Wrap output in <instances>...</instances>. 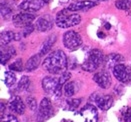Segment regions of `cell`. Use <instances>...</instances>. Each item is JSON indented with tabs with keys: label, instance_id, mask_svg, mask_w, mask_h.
Wrapping results in <instances>:
<instances>
[{
	"label": "cell",
	"instance_id": "9c48e42d",
	"mask_svg": "<svg viewBox=\"0 0 131 122\" xmlns=\"http://www.w3.org/2000/svg\"><path fill=\"white\" fill-rule=\"evenodd\" d=\"M45 2L43 0H23L21 4L19 5V9L23 10L24 12H36L40 10L44 6Z\"/></svg>",
	"mask_w": 131,
	"mask_h": 122
},
{
	"label": "cell",
	"instance_id": "8fae6325",
	"mask_svg": "<svg viewBox=\"0 0 131 122\" xmlns=\"http://www.w3.org/2000/svg\"><path fill=\"white\" fill-rule=\"evenodd\" d=\"M96 5V2L91 1V0H81V1H76L71 3L68 6V10L69 11H79V10H83V9H89L92 8Z\"/></svg>",
	"mask_w": 131,
	"mask_h": 122
},
{
	"label": "cell",
	"instance_id": "484cf974",
	"mask_svg": "<svg viewBox=\"0 0 131 122\" xmlns=\"http://www.w3.org/2000/svg\"><path fill=\"white\" fill-rule=\"evenodd\" d=\"M115 6L120 10H128L131 7V2L130 0H118L115 3Z\"/></svg>",
	"mask_w": 131,
	"mask_h": 122
},
{
	"label": "cell",
	"instance_id": "83f0119b",
	"mask_svg": "<svg viewBox=\"0 0 131 122\" xmlns=\"http://www.w3.org/2000/svg\"><path fill=\"white\" fill-rule=\"evenodd\" d=\"M80 103H81V99H78V98H72V99L67 101V104L69 106V109H71V110L76 109L77 107L79 106Z\"/></svg>",
	"mask_w": 131,
	"mask_h": 122
},
{
	"label": "cell",
	"instance_id": "6da1fadb",
	"mask_svg": "<svg viewBox=\"0 0 131 122\" xmlns=\"http://www.w3.org/2000/svg\"><path fill=\"white\" fill-rule=\"evenodd\" d=\"M42 66L51 74H63L68 66L67 56L61 50L53 51L44 59Z\"/></svg>",
	"mask_w": 131,
	"mask_h": 122
},
{
	"label": "cell",
	"instance_id": "52a82bcc",
	"mask_svg": "<svg viewBox=\"0 0 131 122\" xmlns=\"http://www.w3.org/2000/svg\"><path fill=\"white\" fill-rule=\"evenodd\" d=\"M35 19V15L29 12H21L12 17V21L15 27H21L24 28L27 25L31 24L32 21Z\"/></svg>",
	"mask_w": 131,
	"mask_h": 122
},
{
	"label": "cell",
	"instance_id": "30bf717a",
	"mask_svg": "<svg viewBox=\"0 0 131 122\" xmlns=\"http://www.w3.org/2000/svg\"><path fill=\"white\" fill-rule=\"evenodd\" d=\"M113 75L119 82L126 83L130 79V70L126 65L120 63L113 68Z\"/></svg>",
	"mask_w": 131,
	"mask_h": 122
},
{
	"label": "cell",
	"instance_id": "4316f807",
	"mask_svg": "<svg viewBox=\"0 0 131 122\" xmlns=\"http://www.w3.org/2000/svg\"><path fill=\"white\" fill-rule=\"evenodd\" d=\"M9 69H10L11 71H14V72H20V71H22L23 70V64H22L21 59H17L12 64H10L9 65Z\"/></svg>",
	"mask_w": 131,
	"mask_h": 122
},
{
	"label": "cell",
	"instance_id": "f546056e",
	"mask_svg": "<svg viewBox=\"0 0 131 122\" xmlns=\"http://www.w3.org/2000/svg\"><path fill=\"white\" fill-rule=\"evenodd\" d=\"M71 78V74L69 73V72H64L63 74H61V76L59 77V83H60V85L63 87L64 86V84L67 83V81L69 80Z\"/></svg>",
	"mask_w": 131,
	"mask_h": 122
},
{
	"label": "cell",
	"instance_id": "f1b7e54d",
	"mask_svg": "<svg viewBox=\"0 0 131 122\" xmlns=\"http://www.w3.org/2000/svg\"><path fill=\"white\" fill-rule=\"evenodd\" d=\"M26 104H27V106L29 107V109L32 111H35L36 110V108H37V101L36 99L34 98V97H28L27 99H26Z\"/></svg>",
	"mask_w": 131,
	"mask_h": 122
},
{
	"label": "cell",
	"instance_id": "836d02e7",
	"mask_svg": "<svg viewBox=\"0 0 131 122\" xmlns=\"http://www.w3.org/2000/svg\"><path fill=\"white\" fill-rule=\"evenodd\" d=\"M106 28H107V29H109L110 28V26L108 25V23H107V25H106Z\"/></svg>",
	"mask_w": 131,
	"mask_h": 122
},
{
	"label": "cell",
	"instance_id": "2e32d148",
	"mask_svg": "<svg viewBox=\"0 0 131 122\" xmlns=\"http://www.w3.org/2000/svg\"><path fill=\"white\" fill-rule=\"evenodd\" d=\"M35 28L40 32H46L52 28V22H51L50 18L41 17L35 23Z\"/></svg>",
	"mask_w": 131,
	"mask_h": 122
},
{
	"label": "cell",
	"instance_id": "277c9868",
	"mask_svg": "<svg viewBox=\"0 0 131 122\" xmlns=\"http://www.w3.org/2000/svg\"><path fill=\"white\" fill-rule=\"evenodd\" d=\"M63 44L69 50H76L82 44V38L76 31H67L63 35Z\"/></svg>",
	"mask_w": 131,
	"mask_h": 122
},
{
	"label": "cell",
	"instance_id": "7402d4cb",
	"mask_svg": "<svg viewBox=\"0 0 131 122\" xmlns=\"http://www.w3.org/2000/svg\"><path fill=\"white\" fill-rule=\"evenodd\" d=\"M81 68H82L84 71H87V72H94V71H96V69H97L98 67L96 66L91 60H89L87 58V59L81 64Z\"/></svg>",
	"mask_w": 131,
	"mask_h": 122
},
{
	"label": "cell",
	"instance_id": "4fadbf2b",
	"mask_svg": "<svg viewBox=\"0 0 131 122\" xmlns=\"http://www.w3.org/2000/svg\"><path fill=\"white\" fill-rule=\"evenodd\" d=\"M124 58L123 56L120 55V54H117V53H112V54H109L105 57V65L107 68L109 69H113L114 67L118 64H120L123 62Z\"/></svg>",
	"mask_w": 131,
	"mask_h": 122
},
{
	"label": "cell",
	"instance_id": "44dd1931",
	"mask_svg": "<svg viewBox=\"0 0 131 122\" xmlns=\"http://www.w3.org/2000/svg\"><path fill=\"white\" fill-rule=\"evenodd\" d=\"M63 92L67 97H72L75 93V85L73 82H67L64 87H63Z\"/></svg>",
	"mask_w": 131,
	"mask_h": 122
},
{
	"label": "cell",
	"instance_id": "1f68e13d",
	"mask_svg": "<svg viewBox=\"0 0 131 122\" xmlns=\"http://www.w3.org/2000/svg\"><path fill=\"white\" fill-rule=\"evenodd\" d=\"M33 30H34V26H33V24H29V25H27L26 27H24L23 28V33H22V36H24V37H26V36H28L29 34H31L33 32Z\"/></svg>",
	"mask_w": 131,
	"mask_h": 122
},
{
	"label": "cell",
	"instance_id": "e0dca14e",
	"mask_svg": "<svg viewBox=\"0 0 131 122\" xmlns=\"http://www.w3.org/2000/svg\"><path fill=\"white\" fill-rule=\"evenodd\" d=\"M15 54H16V51H15L14 47H12V46L2 47L1 48V63H2V65H5L8 62V60Z\"/></svg>",
	"mask_w": 131,
	"mask_h": 122
},
{
	"label": "cell",
	"instance_id": "ba28073f",
	"mask_svg": "<svg viewBox=\"0 0 131 122\" xmlns=\"http://www.w3.org/2000/svg\"><path fill=\"white\" fill-rule=\"evenodd\" d=\"M80 115L83 118V122H97L98 119L97 109L92 104H86L80 111Z\"/></svg>",
	"mask_w": 131,
	"mask_h": 122
},
{
	"label": "cell",
	"instance_id": "4dcf8cb0",
	"mask_svg": "<svg viewBox=\"0 0 131 122\" xmlns=\"http://www.w3.org/2000/svg\"><path fill=\"white\" fill-rule=\"evenodd\" d=\"M1 122H18V119L14 115L7 114V115H2Z\"/></svg>",
	"mask_w": 131,
	"mask_h": 122
},
{
	"label": "cell",
	"instance_id": "3957f363",
	"mask_svg": "<svg viewBox=\"0 0 131 122\" xmlns=\"http://www.w3.org/2000/svg\"><path fill=\"white\" fill-rule=\"evenodd\" d=\"M42 87L45 93L49 95H53L56 98L61 96L62 86L59 83V78H54L52 76H46L42 80Z\"/></svg>",
	"mask_w": 131,
	"mask_h": 122
},
{
	"label": "cell",
	"instance_id": "ffe728a7",
	"mask_svg": "<svg viewBox=\"0 0 131 122\" xmlns=\"http://www.w3.org/2000/svg\"><path fill=\"white\" fill-rule=\"evenodd\" d=\"M40 60H41V56L39 55H33L32 57H30L26 64H25V70L26 71H33L35 70L36 68H38L39 64H40Z\"/></svg>",
	"mask_w": 131,
	"mask_h": 122
},
{
	"label": "cell",
	"instance_id": "d4e9b609",
	"mask_svg": "<svg viewBox=\"0 0 131 122\" xmlns=\"http://www.w3.org/2000/svg\"><path fill=\"white\" fill-rule=\"evenodd\" d=\"M30 85V79L28 76H22L18 83V91H25Z\"/></svg>",
	"mask_w": 131,
	"mask_h": 122
},
{
	"label": "cell",
	"instance_id": "d6986e66",
	"mask_svg": "<svg viewBox=\"0 0 131 122\" xmlns=\"http://www.w3.org/2000/svg\"><path fill=\"white\" fill-rule=\"evenodd\" d=\"M56 41V36L55 35H50L45 41L43 42V44L40 47V51H39V55L44 56L48 53V51L51 49V47L53 46V44Z\"/></svg>",
	"mask_w": 131,
	"mask_h": 122
},
{
	"label": "cell",
	"instance_id": "5bb4252c",
	"mask_svg": "<svg viewBox=\"0 0 131 122\" xmlns=\"http://www.w3.org/2000/svg\"><path fill=\"white\" fill-rule=\"evenodd\" d=\"M9 109L15 112L16 114H23V112L25 110L24 102L19 96H15L9 103Z\"/></svg>",
	"mask_w": 131,
	"mask_h": 122
},
{
	"label": "cell",
	"instance_id": "603a6c76",
	"mask_svg": "<svg viewBox=\"0 0 131 122\" xmlns=\"http://www.w3.org/2000/svg\"><path fill=\"white\" fill-rule=\"evenodd\" d=\"M0 13H1V16L3 19H8L12 14V10L7 4L2 3L0 5Z\"/></svg>",
	"mask_w": 131,
	"mask_h": 122
},
{
	"label": "cell",
	"instance_id": "7a4b0ae2",
	"mask_svg": "<svg viewBox=\"0 0 131 122\" xmlns=\"http://www.w3.org/2000/svg\"><path fill=\"white\" fill-rule=\"evenodd\" d=\"M69 10L66 9L59 12L56 16V25L60 28H69L72 26H76L81 21V17L79 14L72 13L68 14Z\"/></svg>",
	"mask_w": 131,
	"mask_h": 122
},
{
	"label": "cell",
	"instance_id": "e575fe53",
	"mask_svg": "<svg viewBox=\"0 0 131 122\" xmlns=\"http://www.w3.org/2000/svg\"><path fill=\"white\" fill-rule=\"evenodd\" d=\"M44 2H45V3H47V2H48V1H49V0H43Z\"/></svg>",
	"mask_w": 131,
	"mask_h": 122
},
{
	"label": "cell",
	"instance_id": "8992f818",
	"mask_svg": "<svg viewBox=\"0 0 131 122\" xmlns=\"http://www.w3.org/2000/svg\"><path fill=\"white\" fill-rule=\"evenodd\" d=\"M91 101L99 107L101 110L106 111L108 110L110 107L113 105V98L110 95H101L98 93H95L91 96Z\"/></svg>",
	"mask_w": 131,
	"mask_h": 122
},
{
	"label": "cell",
	"instance_id": "9a60e30c",
	"mask_svg": "<svg viewBox=\"0 0 131 122\" xmlns=\"http://www.w3.org/2000/svg\"><path fill=\"white\" fill-rule=\"evenodd\" d=\"M88 59L91 60L97 67L101 66V64H103V62L105 61V57L103 55L102 51H100L98 49H92L89 52Z\"/></svg>",
	"mask_w": 131,
	"mask_h": 122
},
{
	"label": "cell",
	"instance_id": "cb8c5ba5",
	"mask_svg": "<svg viewBox=\"0 0 131 122\" xmlns=\"http://www.w3.org/2000/svg\"><path fill=\"white\" fill-rule=\"evenodd\" d=\"M4 81H5V84L8 86V87H11L15 82H16V75L11 72V71H7L5 73V77H4Z\"/></svg>",
	"mask_w": 131,
	"mask_h": 122
},
{
	"label": "cell",
	"instance_id": "7c38bea8",
	"mask_svg": "<svg viewBox=\"0 0 131 122\" xmlns=\"http://www.w3.org/2000/svg\"><path fill=\"white\" fill-rule=\"evenodd\" d=\"M93 80L103 89L108 88L110 86V83H111L109 74L105 71L96 72V74H94V76H93Z\"/></svg>",
	"mask_w": 131,
	"mask_h": 122
},
{
	"label": "cell",
	"instance_id": "5b68a950",
	"mask_svg": "<svg viewBox=\"0 0 131 122\" xmlns=\"http://www.w3.org/2000/svg\"><path fill=\"white\" fill-rule=\"evenodd\" d=\"M53 114V108L51 101L48 98H43L40 102V106L38 109V113L36 116V120L38 122H43L51 117Z\"/></svg>",
	"mask_w": 131,
	"mask_h": 122
},
{
	"label": "cell",
	"instance_id": "ac0fdd59",
	"mask_svg": "<svg viewBox=\"0 0 131 122\" xmlns=\"http://www.w3.org/2000/svg\"><path fill=\"white\" fill-rule=\"evenodd\" d=\"M19 38H20L19 35L15 34L14 32H12V31H4V32H2L1 35H0V43H1L2 46L8 45L11 41H13L15 39L18 40Z\"/></svg>",
	"mask_w": 131,
	"mask_h": 122
},
{
	"label": "cell",
	"instance_id": "d6a6232c",
	"mask_svg": "<svg viewBox=\"0 0 131 122\" xmlns=\"http://www.w3.org/2000/svg\"><path fill=\"white\" fill-rule=\"evenodd\" d=\"M124 119L126 122H131V109L128 108L127 112L125 113V116H124Z\"/></svg>",
	"mask_w": 131,
	"mask_h": 122
}]
</instances>
